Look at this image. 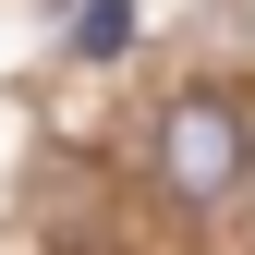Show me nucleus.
<instances>
[{"label":"nucleus","mask_w":255,"mask_h":255,"mask_svg":"<svg viewBox=\"0 0 255 255\" xmlns=\"http://www.w3.org/2000/svg\"><path fill=\"white\" fill-rule=\"evenodd\" d=\"M158 182H170L182 207H219L243 182V122H231V98H170V122H158Z\"/></svg>","instance_id":"f257e3e1"},{"label":"nucleus","mask_w":255,"mask_h":255,"mask_svg":"<svg viewBox=\"0 0 255 255\" xmlns=\"http://www.w3.org/2000/svg\"><path fill=\"white\" fill-rule=\"evenodd\" d=\"M73 49L85 61H122V49H134V0H85V12H73Z\"/></svg>","instance_id":"f03ea898"}]
</instances>
